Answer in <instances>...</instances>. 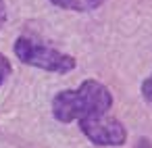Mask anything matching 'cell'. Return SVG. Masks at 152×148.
<instances>
[{"instance_id":"cell-1","label":"cell","mask_w":152,"mask_h":148,"mask_svg":"<svg viewBox=\"0 0 152 148\" xmlns=\"http://www.w3.org/2000/svg\"><path fill=\"white\" fill-rule=\"evenodd\" d=\"M110 106L113 94L98 79H86L75 90H63L52 98V115L61 123L98 117L108 113Z\"/></svg>"},{"instance_id":"cell-2","label":"cell","mask_w":152,"mask_h":148,"mask_svg":"<svg viewBox=\"0 0 152 148\" xmlns=\"http://www.w3.org/2000/svg\"><path fill=\"white\" fill-rule=\"evenodd\" d=\"M15 56L29 67L42 69V71H50V73H69L75 69V59L67 52H61L54 46H48L36 38L29 36H21L15 40L13 44Z\"/></svg>"},{"instance_id":"cell-3","label":"cell","mask_w":152,"mask_h":148,"mask_svg":"<svg viewBox=\"0 0 152 148\" xmlns=\"http://www.w3.org/2000/svg\"><path fill=\"white\" fill-rule=\"evenodd\" d=\"M77 123H79L81 133L96 146H123L127 142L125 125L119 119L108 117V113L90 117V119H81Z\"/></svg>"},{"instance_id":"cell-4","label":"cell","mask_w":152,"mask_h":148,"mask_svg":"<svg viewBox=\"0 0 152 148\" xmlns=\"http://www.w3.org/2000/svg\"><path fill=\"white\" fill-rule=\"evenodd\" d=\"M50 2L58 9L65 11H75V13H88L104 4V0H50Z\"/></svg>"},{"instance_id":"cell-5","label":"cell","mask_w":152,"mask_h":148,"mask_svg":"<svg viewBox=\"0 0 152 148\" xmlns=\"http://www.w3.org/2000/svg\"><path fill=\"white\" fill-rule=\"evenodd\" d=\"M11 63H9V59L0 52V86H2L7 79H9V75H11Z\"/></svg>"},{"instance_id":"cell-6","label":"cell","mask_w":152,"mask_h":148,"mask_svg":"<svg viewBox=\"0 0 152 148\" xmlns=\"http://www.w3.org/2000/svg\"><path fill=\"white\" fill-rule=\"evenodd\" d=\"M142 96H144L148 102H152V73H150L148 79L142 84Z\"/></svg>"},{"instance_id":"cell-7","label":"cell","mask_w":152,"mask_h":148,"mask_svg":"<svg viewBox=\"0 0 152 148\" xmlns=\"http://www.w3.org/2000/svg\"><path fill=\"white\" fill-rule=\"evenodd\" d=\"M7 23V2L4 0H0V27Z\"/></svg>"},{"instance_id":"cell-8","label":"cell","mask_w":152,"mask_h":148,"mask_svg":"<svg viewBox=\"0 0 152 148\" xmlns=\"http://www.w3.org/2000/svg\"><path fill=\"white\" fill-rule=\"evenodd\" d=\"M135 148H152V144H150V140H146V138H142L137 144H135Z\"/></svg>"}]
</instances>
